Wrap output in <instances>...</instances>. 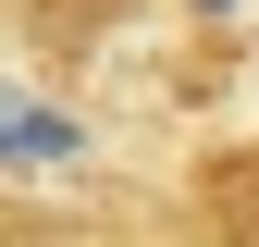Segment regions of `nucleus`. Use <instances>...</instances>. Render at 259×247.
<instances>
[{
	"label": "nucleus",
	"mask_w": 259,
	"mask_h": 247,
	"mask_svg": "<svg viewBox=\"0 0 259 247\" xmlns=\"http://www.w3.org/2000/svg\"><path fill=\"white\" fill-rule=\"evenodd\" d=\"M235 185H247V210H222V247H259V161H247Z\"/></svg>",
	"instance_id": "f257e3e1"
}]
</instances>
